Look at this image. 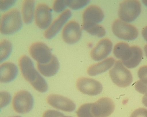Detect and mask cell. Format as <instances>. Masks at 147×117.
Segmentation results:
<instances>
[{"label": "cell", "instance_id": "cell-1", "mask_svg": "<svg viewBox=\"0 0 147 117\" xmlns=\"http://www.w3.org/2000/svg\"><path fill=\"white\" fill-rule=\"evenodd\" d=\"M19 66L24 79L36 91L45 92L48 89V85L45 79L35 70L34 63L29 57L23 55L19 60Z\"/></svg>", "mask_w": 147, "mask_h": 117}, {"label": "cell", "instance_id": "cell-2", "mask_svg": "<svg viewBox=\"0 0 147 117\" xmlns=\"http://www.w3.org/2000/svg\"><path fill=\"white\" fill-rule=\"evenodd\" d=\"M20 12L11 9L2 15L1 21V32L5 35H10L19 31L22 27Z\"/></svg>", "mask_w": 147, "mask_h": 117}, {"label": "cell", "instance_id": "cell-3", "mask_svg": "<svg viewBox=\"0 0 147 117\" xmlns=\"http://www.w3.org/2000/svg\"><path fill=\"white\" fill-rule=\"evenodd\" d=\"M109 75L114 83L121 88L128 86L133 81L131 73L120 60L116 61L113 67L109 71Z\"/></svg>", "mask_w": 147, "mask_h": 117}, {"label": "cell", "instance_id": "cell-4", "mask_svg": "<svg viewBox=\"0 0 147 117\" xmlns=\"http://www.w3.org/2000/svg\"><path fill=\"white\" fill-rule=\"evenodd\" d=\"M141 11V5L139 1L128 0L120 4L118 13L121 21L131 22L138 17Z\"/></svg>", "mask_w": 147, "mask_h": 117}, {"label": "cell", "instance_id": "cell-5", "mask_svg": "<svg viewBox=\"0 0 147 117\" xmlns=\"http://www.w3.org/2000/svg\"><path fill=\"white\" fill-rule=\"evenodd\" d=\"M113 32L118 38L122 40H133L138 37V31L136 27L120 19L115 20L112 26Z\"/></svg>", "mask_w": 147, "mask_h": 117}, {"label": "cell", "instance_id": "cell-6", "mask_svg": "<svg viewBox=\"0 0 147 117\" xmlns=\"http://www.w3.org/2000/svg\"><path fill=\"white\" fill-rule=\"evenodd\" d=\"M34 104V98L32 94L26 91H20L17 92L12 101L14 109L20 114L29 112L33 108Z\"/></svg>", "mask_w": 147, "mask_h": 117}, {"label": "cell", "instance_id": "cell-7", "mask_svg": "<svg viewBox=\"0 0 147 117\" xmlns=\"http://www.w3.org/2000/svg\"><path fill=\"white\" fill-rule=\"evenodd\" d=\"M29 53L38 63L45 64L51 61L53 55L48 46L42 42H35L30 46Z\"/></svg>", "mask_w": 147, "mask_h": 117}, {"label": "cell", "instance_id": "cell-8", "mask_svg": "<svg viewBox=\"0 0 147 117\" xmlns=\"http://www.w3.org/2000/svg\"><path fill=\"white\" fill-rule=\"evenodd\" d=\"M104 13L100 7L96 5H90L87 7L82 15L84 30L89 27L100 23L104 19Z\"/></svg>", "mask_w": 147, "mask_h": 117}, {"label": "cell", "instance_id": "cell-9", "mask_svg": "<svg viewBox=\"0 0 147 117\" xmlns=\"http://www.w3.org/2000/svg\"><path fill=\"white\" fill-rule=\"evenodd\" d=\"M76 86L82 93L92 96L99 94L102 90V86L99 82L89 78H80L76 82Z\"/></svg>", "mask_w": 147, "mask_h": 117}, {"label": "cell", "instance_id": "cell-10", "mask_svg": "<svg viewBox=\"0 0 147 117\" xmlns=\"http://www.w3.org/2000/svg\"><path fill=\"white\" fill-rule=\"evenodd\" d=\"M114 103L109 98H102L92 103V112L95 117H108L115 109Z\"/></svg>", "mask_w": 147, "mask_h": 117}, {"label": "cell", "instance_id": "cell-11", "mask_svg": "<svg viewBox=\"0 0 147 117\" xmlns=\"http://www.w3.org/2000/svg\"><path fill=\"white\" fill-rule=\"evenodd\" d=\"M52 9L42 3L36 6L35 12V21L36 25L41 29L48 28L52 21Z\"/></svg>", "mask_w": 147, "mask_h": 117}, {"label": "cell", "instance_id": "cell-12", "mask_svg": "<svg viewBox=\"0 0 147 117\" xmlns=\"http://www.w3.org/2000/svg\"><path fill=\"white\" fill-rule=\"evenodd\" d=\"M82 30L79 23L72 21L67 23L62 31L63 40L69 44H74L81 38Z\"/></svg>", "mask_w": 147, "mask_h": 117}, {"label": "cell", "instance_id": "cell-13", "mask_svg": "<svg viewBox=\"0 0 147 117\" xmlns=\"http://www.w3.org/2000/svg\"><path fill=\"white\" fill-rule=\"evenodd\" d=\"M142 57V51L140 47L133 46L126 51L121 60L126 67L133 68L139 64Z\"/></svg>", "mask_w": 147, "mask_h": 117}, {"label": "cell", "instance_id": "cell-14", "mask_svg": "<svg viewBox=\"0 0 147 117\" xmlns=\"http://www.w3.org/2000/svg\"><path fill=\"white\" fill-rule=\"evenodd\" d=\"M47 101L52 107L63 111L71 112L76 108V105L72 101L58 94H53L48 96Z\"/></svg>", "mask_w": 147, "mask_h": 117}, {"label": "cell", "instance_id": "cell-15", "mask_svg": "<svg viewBox=\"0 0 147 117\" xmlns=\"http://www.w3.org/2000/svg\"><path fill=\"white\" fill-rule=\"evenodd\" d=\"M112 47V43L110 40L107 38L102 39L91 51V57L95 61L102 60L111 53Z\"/></svg>", "mask_w": 147, "mask_h": 117}, {"label": "cell", "instance_id": "cell-16", "mask_svg": "<svg viewBox=\"0 0 147 117\" xmlns=\"http://www.w3.org/2000/svg\"><path fill=\"white\" fill-rule=\"evenodd\" d=\"M71 16V12L69 9L64 10L54 20L49 28L45 32V37L47 39H51L54 37Z\"/></svg>", "mask_w": 147, "mask_h": 117}, {"label": "cell", "instance_id": "cell-17", "mask_svg": "<svg viewBox=\"0 0 147 117\" xmlns=\"http://www.w3.org/2000/svg\"><path fill=\"white\" fill-rule=\"evenodd\" d=\"M0 80L2 83L9 82L16 78L18 74V69L14 64L6 62L1 65Z\"/></svg>", "mask_w": 147, "mask_h": 117}, {"label": "cell", "instance_id": "cell-18", "mask_svg": "<svg viewBox=\"0 0 147 117\" xmlns=\"http://www.w3.org/2000/svg\"><path fill=\"white\" fill-rule=\"evenodd\" d=\"M115 60L112 57L106 58L102 61L90 66L87 70L90 76H94L104 73L113 65Z\"/></svg>", "mask_w": 147, "mask_h": 117}, {"label": "cell", "instance_id": "cell-19", "mask_svg": "<svg viewBox=\"0 0 147 117\" xmlns=\"http://www.w3.org/2000/svg\"><path fill=\"white\" fill-rule=\"evenodd\" d=\"M37 66L42 75L47 77H50L54 76L58 72L59 68V63L57 57L53 56L49 63L45 64L37 63Z\"/></svg>", "mask_w": 147, "mask_h": 117}, {"label": "cell", "instance_id": "cell-20", "mask_svg": "<svg viewBox=\"0 0 147 117\" xmlns=\"http://www.w3.org/2000/svg\"><path fill=\"white\" fill-rule=\"evenodd\" d=\"M35 2L34 1H25L22 6V15L24 23L29 24L32 22L34 18Z\"/></svg>", "mask_w": 147, "mask_h": 117}, {"label": "cell", "instance_id": "cell-21", "mask_svg": "<svg viewBox=\"0 0 147 117\" xmlns=\"http://www.w3.org/2000/svg\"><path fill=\"white\" fill-rule=\"evenodd\" d=\"M0 44V58L1 62L9 57L12 49V45L10 42L5 39L2 40Z\"/></svg>", "mask_w": 147, "mask_h": 117}, {"label": "cell", "instance_id": "cell-22", "mask_svg": "<svg viewBox=\"0 0 147 117\" xmlns=\"http://www.w3.org/2000/svg\"><path fill=\"white\" fill-rule=\"evenodd\" d=\"M84 30L90 35L99 38L104 37L106 34L105 28L98 24L89 27Z\"/></svg>", "mask_w": 147, "mask_h": 117}, {"label": "cell", "instance_id": "cell-23", "mask_svg": "<svg viewBox=\"0 0 147 117\" xmlns=\"http://www.w3.org/2000/svg\"><path fill=\"white\" fill-rule=\"evenodd\" d=\"M92 103H87L81 105L77 112L78 117H95L92 112Z\"/></svg>", "mask_w": 147, "mask_h": 117}, {"label": "cell", "instance_id": "cell-24", "mask_svg": "<svg viewBox=\"0 0 147 117\" xmlns=\"http://www.w3.org/2000/svg\"><path fill=\"white\" fill-rule=\"evenodd\" d=\"M129 45L126 43H118L114 47V55L117 58L121 59L124 53L129 48Z\"/></svg>", "mask_w": 147, "mask_h": 117}, {"label": "cell", "instance_id": "cell-25", "mask_svg": "<svg viewBox=\"0 0 147 117\" xmlns=\"http://www.w3.org/2000/svg\"><path fill=\"white\" fill-rule=\"evenodd\" d=\"M88 0H66L67 6L74 10L81 9L90 2Z\"/></svg>", "mask_w": 147, "mask_h": 117}, {"label": "cell", "instance_id": "cell-26", "mask_svg": "<svg viewBox=\"0 0 147 117\" xmlns=\"http://www.w3.org/2000/svg\"><path fill=\"white\" fill-rule=\"evenodd\" d=\"M66 1L64 0H56L53 3V10L57 13H59L63 11L67 7Z\"/></svg>", "mask_w": 147, "mask_h": 117}, {"label": "cell", "instance_id": "cell-27", "mask_svg": "<svg viewBox=\"0 0 147 117\" xmlns=\"http://www.w3.org/2000/svg\"><path fill=\"white\" fill-rule=\"evenodd\" d=\"M135 88L136 91L147 97V84H145L140 80H138L135 84Z\"/></svg>", "mask_w": 147, "mask_h": 117}, {"label": "cell", "instance_id": "cell-28", "mask_svg": "<svg viewBox=\"0 0 147 117\" xmlns=\"http://www.w3.org/2000/svg\"><path fill=\"white\" fill-rule=\"evenodd\" d=\"M11 97L8 92L3 91L1 92V107H5L10 102Z\"/></svg>", "mask_w": 147, "mask_h": 117}, {"label": "cell", "instance_id": "cell-29", "mask_svg": "<svg viewBox=\"0 0 147 117\" xmlns=\"http://www.w3.org/2000/svg\"><path fill=\"white\" fill-rule=\"evenodd\" d=\"M138 75L141 81L147 84V65L143 66L139 69Z\"/></svg>", "mask_w": 147, "mask_h": 117}, {"label": "cell", "instance_id": "cell-30", "mask_svg": "<svg viewBox=\"0 0 147 117\" xmlns=\"http://www.w3.org/2000/svg\"><path fill=\"white\" fill-rule=\"evenodd\" d=\"M130 117H147V109L139 108L133 112Z\"/></svg>", "mask_w": 147, "mask_h": 117}, {"label": "cell", "instance_id": "cell-31", "mask_svg": "<svg viewBox=\"0 0 147 117\" xmlns=\"http://www.w3.org/2000/svg\"><path fill=\"white\" fill-rule=\"evenodd\" d=\"M16 1L6 0V1H0V7L1 10L5 11L10 8L16 3Z\"/></svg>", "mask_w": 147, "mask_h": 117}, {"label": "cell", "instance_id": "cell-32", "mask_svg": "<svg viewBox=\"0 0 147 117\" xmlns=\"http://www.w3.org/2000/svg\"><path fill=\"white\" fill-rule=\"evenodd\" d=\"M64 116L62 113L55 110H48L45 112L42 117H61Z\"/></svg>", "mask_w": 147, "mask_h": 117}, {"label": "cell", "instance_id": "cell-33", "mask_svg": "<svg viewBox=\"0 0 147 117\" xmlns=\"http://www.w3.org/2000/svg\"><path fill=\"white\" fill-rule=\"evenodd\" d=\"M142 34L143 38L147 42V26L143 28L142 32Z\"/></svg>", "mask_w": 147, "mask_h": 117}, {"label": "cell", "instance_id": "cell-34", "mask_svg": "<svg viewBox=\"0 0 147 117\" xmlns=\"http://www.w3.org/2000/svg\"><path fill=\"white\" fill-rule=\"evenodd\" d=\"M142 102L143 104L144 105V106L146 107H147V97L144 96L143 97L142 100Z\"/></svg>", "mask_w": 147, "mask_h": 117}, {"label": "cell", "instance_id": "cell-35", "mask_svg": "<svg viewBox=\"0 0 147 117\" xmlns=\"http://www.w3.org/2000/svg\"><path fill=\"white\" fill-rule=\"evenodd\" d=\"M144 50L146 56L147 57V44L146 45H145L144 47Z\"/></svg>", "mask_w": 147, "mask_h": 117}, {"label": "cell", "instance_id": "cell-36", "mask_svg": "<svg viewBox=\"0 0 147 117\" xmlns=\"http://www.w3.org/2000/svg\"><path fill=\"white\" fill-rule=\"evenodd\" d=\"M143 3L144 4V5L145 6H147V0H144V1H142Z\"/></svg>", "mask_w": 147, "mask_h": 117}, {"label": "cell", "instance_id": "cell-37", "mask_svg": "<svg viewBox=\"0 0 147 117\" xmlns=\"http://www.w3.org/2000/svg\"><path fill=\"white\" fill-rule=\"evenodd\" d=\"M71 117V116H64H64H62V117Z\"/></svg>", "mask_w": 147, "mask_h": 117}, {"label": "cell", "instance_id": "cell-38", "mask_svg": "<svg viewBox=\"0 0 147 117\" xmlns=\"http://www.w3.org/2000/svg\"><path fill=\"white\" fill-rule=\"evenodd\" d=\"M13 117H21L20 116H16Z\"/></svg>", "mask_w": 147, "mask_h": 117}]
</instances>
